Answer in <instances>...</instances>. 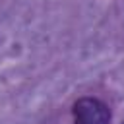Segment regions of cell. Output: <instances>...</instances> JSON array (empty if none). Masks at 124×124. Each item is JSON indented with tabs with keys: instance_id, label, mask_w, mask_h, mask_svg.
I'll use <instances>...</instances> for the list:
<instances>
[{
	"instance_id": "1",
	"label": "cell",
	"mask_w": 124,
	"mask_h": 124,
	"mask_svg": "<svg viewBox=\"0 0 124 124\" xmlns=\"http://www.w3.org/2000/svg\"><path fill=\"white\" fill-rule=\"evenodd\" d=\"M112 110L110 107L93 95H83L72 105V122L74 124H110Z\"/></svg>"
},
{
	"instance_id": "2",
	"label": "cell",
	"mask_w": 124,
	"mask_h": 124,
	"mask_svg": "<svg viewBox=\"0 0 124 124\" xmlns=\"http://www.w3.org/2000/svg\"><path fill=\"white\" fill-rule=\"evenodd\" d=\"M122 124H124V122H122Z\"/></svg>"
}]
</instances>
